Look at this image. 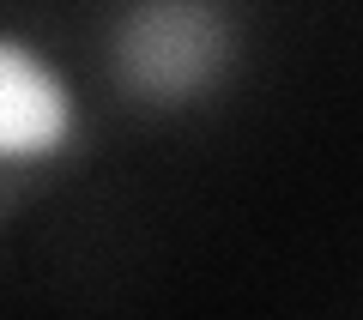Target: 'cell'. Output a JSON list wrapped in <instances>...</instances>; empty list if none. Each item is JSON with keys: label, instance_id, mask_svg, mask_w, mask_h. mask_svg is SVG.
Segmentation results:
<instances>
[{"label": "cell", "instance_id": "1", "mask_svg": "<svg viewBox=\"0 0 363 320\" xmlns=\"http://www.w3.org/2000/svg\"><path fill=\"white\" fill-rule=\"evenodd\" d=\"M242 13L230 0H121L104 30V73L133 115H200L242 73Z\"/></svg>", "mask_w": 363, "mask_h": 320}, {"label": "cell", "instance_id": "2", "mask_svg": "<svg viewBox=\"0 0 363 320\" xmlns=\"http://www.w3.org/2000/svg\"><path fill=\"white\" fill-rule=\"evenodd\" d=\"M85 145L79 85L18 30H0V205L25 181L55 176Z\"/></svg>", "mask_w": 363, "mask_h": 320}]
</instances>
